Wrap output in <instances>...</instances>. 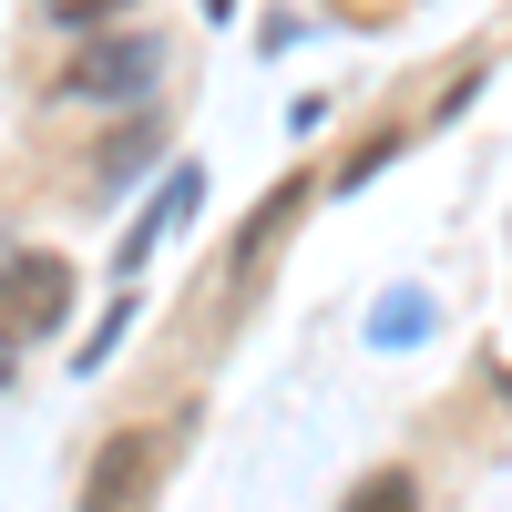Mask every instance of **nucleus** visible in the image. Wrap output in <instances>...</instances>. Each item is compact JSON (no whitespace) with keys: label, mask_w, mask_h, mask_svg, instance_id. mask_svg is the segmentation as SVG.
I'll list each match as a JSON object with an SVG mask.
<instances>
[{"label":"nucleus","mask_w":512,"mask_h":512,"mask_svg":"<svg viewBox=\"0 0 512 512\" xmlns=\"http://www.w3.org/2000/svg\"><path fill=\"white\" fill-rule=\"evenodd\" d=\"M154 72H164V41L154 31H93L52 72V93L62 103H134V93H154Z\"/></svg>","instance_id":"nucleus-1"},{"label":"nucleus","mask_w":512,"mask_h":512,"mask_svg":"<svg viewBox=\"0 0 512 512\" xmlns=\"http://www.w3.org/2000/svg\"><path fill=\"white\" fill-rule=\"evenodd\" d=\"M62 318H72V256L11 246L0 256V338H52Z\"/></svg>","instance_id":"nucleus-2"},{"label":"nucleus","mask_w":512,"mask_h":512,"mask_svg":"<svg viewBox=\"0 0 512 512\" xmlns=\"http://www.w3.org/2000/svg\"><path fill=\"white\" fill-rule=\"evenodd\" d=\"M154 482H164V431H123L82 482V512H154Z\"/></svg>","instance_id":"nucleus-3"},{"label":"nucleus","mask_w":512,"mask_h":512,"mask_svg":"<svg viewBox=\"0 0 512 512\" xmlns=\"http://www.w3.org/2000/svg\"><path fill=\"white\" fill-rule=\"evenodd\" d=\"M185 205H195V175H175V185H164V195L144 205V216H134V236H123V256H113V267H144V256H154V236H164V226H175V216H185Z\"/></svg>","instance_id":"nucleus-4"},{"label":"nucleus","mask_w":512,"mask_h":512,"mask_svg":"<svg viewBox=\"0 0 512 512\" xmlns=\"http://www.w3.org/2000/svg\"><path fill=\"white\" fill-rule=\"evenodd\" d=\"M349 512H420V472H400V461H390V472H369V482L349 492Z\"/></svg>","instance_id":"nucleus-5"},{"label":"nucleus","mask_w":512,"mask_h":512,"mask_svg":"<svg viewBox=\"0 0 512 512\" xmlns=\"http://www.w3.org/2000/svg\"><path fill=\"white\" fill-rule=\"evenodd\" d=\"M113 11H134V0H41V21H52V31H103Z\"/></svg>","instance_id":"nucleus-6"},{"label":"nucleus","mask_w":512,"mask_h":512,"mask_svg":"<svg viewBox=\"0 0 512 512\" xmlns=\"http://www.w3.org/2000/svg\"><path fill=\"white\" fill-rule=\"evenodd\" d=\"M154 144H164V123H134V134H123V144L103 154V175H113V185H134V164H144Z\"/></svg>","instance_id":"nucleus-7"},{"label":"nucleus","mask_w":512,"mask_h":512,"mask_svg":"<svg viewBox=\"0 0 512 512\" xmlns=\"http://www.w3.org/2000/svg\"><path fill=\"white\" fill-rule=\"evenodd\" d=\"M390 154H400V134H379V144H359L349 164H338V185H369V175H379V164H390Z\"/></svg>","instance_id":"nucleus-8"},{"label":"nucleus","mask_w":512,"mask_h":512,"mask_svg":"<svg viewBox=\"0 0 512 512\" xmlns=\"http://www.w3.org/2000/svg\"><path fill=\"white\" fill-rule=\"evenodd\" d=\"M0 379H11V349H0Z\"/></svg>","instance_id":"nucleus-9"}]
</instances>
